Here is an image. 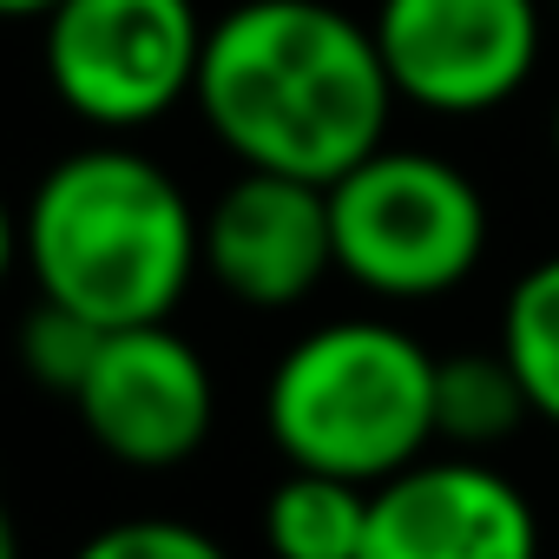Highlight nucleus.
I'll return each mask as SVG.
<instances>
[{
	"instance_id": "nucleus-6",
	"label": "nucleus",
	"mask_w": 559,
	"mask_h": 559,
	"mask_svg": "<svg viewBox=\"0 0 559 559\" xmlns=\"http://www.w3.org/2000/svg\"><path fill=\"white\" fill-rule=\"evenodd\" d=\"M369 34L395 106L480 119L533 80L546 8L539 0H376Z\"/></svg>"
},
{
	"instance_id": "nucleus-11",
	"label": "nucleus",
	"mask_w": 559,
	"mask_h": 559,
	"mask_svg": "<svg viewBox=\"0 0 559 559\" xmlns=\"http://www.w3.org/2000/svg\"><path fill=\"white\" fill-rule=\"evenodd\" d=\"M526 421H533V402L500 349L435 356V441H448L454 454H480L513 441Z\"/></svg>"
},
{
	"instance_id": "nucleus-1",
	"label": "nucleus",
	"mask_w": 559,
	"mask_h": 559,
	"mask_svg": "<svg viewBox=\"0 0 559 559\" xmlns=\"http://www.w3.org/2000/svg\"><path fill=\"white\" fill-rule=\"evenodd\" d=\"M191 106L237 165L336 185L389 145L395 86L369 21L330 0H237L204 27Z\"/></svg>"
},
{
	"instance_id": "nucleus-16",
	"label": "nucleus",
	"mask_w": 559,
	"mask_h": 559,
	"mask_svg": "<svg viewBox=\"0 0 559 559\" xmlns=\"http://www.w3.org/2000/svg\"><path fill=\"white\" fill-rule=\"evenodd\" d=\"M60 0H0V21H47Z\"/></svg>"
},
{
	"instance_id": "nucleus-13",
	"label": "nucleus",
	"mask_w": 559,
	"mask_h": 559,
	"mask_svg": "<svg viewBox=\"0 0 559 559\" xmlns=\"http://www.w3.org/2000/svg\"><path fill=\"white\" fill-rule=\"evenodd\" d=\"M99 343H106V330L99 323H86L80 310H67V304H34L27 317H21V336H14V356H21V369L47 389V395H80V382H86V369H93V356H99Z\"/></svg>"
},
{
	"instance_id": "nucleus-17",
	"label": "nucleus",
	"mask_w": 559,
	"mask_h": 559,
	"mask_svg": "<svg viewBox=\"0 0 559 559\" xmlns=\"http://www.w3.org/2000/svg\"><path fill=\"white\" fill-rule=\"evenodd\" d=\"M0 559H21V533H14V513L0 500Z\"/></svg>"
},
{
	"instance_id": "nucleus-7",
	"label": "nucleus",
	"mask_w": 559,
	"mask_h": 559,
	"mask_svg": "<svg viewBox=\"0 0 559 559\" xmlns=\"http://www.w3.org/2000/svg\"><path fill=\"white\" fill-rule=\"evenodd\" d=\"M73 408L112 461L178 467L211 441L217 382L211 362L171 323H132V330H106Z\"/></svg>"
},
{
	"instance_id": "nucleus-14",
	"label": "nucleus",
	"mask_w": 559,
	"mask_h": 559,
	"mask_svg": "<svg viewBox=\"0 0 559 559\" xmlns=\"http://www.w3.org/2000/svg\"><path fill=\"white\" fill-rule=\"evenodd\" d=\"M73 559H230L204 526L191 520H165V513H139V520H112L99 526Z\"/></svg>"
},
{
	"instance_id": "nucleus-4",
	"label": "nucleus",
	"mask_w": 559,
	"mask_h": 559,
	"mask_svg": "<svg viewBox=\"0 0 559 559\" xmlns=\"http://www.w3.org/2000/svg\"><path fill=\"white\" fill-rule=\"evenodd\" d=\"M330 230L349 284L389 304H428L480 270L487 198L441 152L376 145L330 185Z\"/></svg>"
},
{
	"instance_id": "nucleus-5",
	"label": "nucleus",
	"mask_w": 559,
	"mask_h": 559,
	"mask_svg": "<svg viewBox=\"0 0 559 559\" xmlns=\"http://www.w3.org/2000/svg\"><path fill=\"white\" fill-rule=\"evenodd\" d=\"M40 27L60 106L126 139L191 99L211 21L198 0H60Z\"/></svg>"
},
{
	"instance_id": "nucleus-19",
	"label": "nucleus",
	"mask_w": 559,
	"mask_h": 559,
	"mask_svg": "<svg viewBox=\"0 0 559 559\" xmlns=\"http://www.w3.org/2000/svg\"><path fill=\"white\" fill-rule=\"evenodd\" d=\"M552 8H559V0H552Z\"/></svg>"
},
{
	"instance_id": "nucleus-2",
	"label": "nucleus",
	"mask_w": 559,
	"mask_h": 559,
	"mask_svg": "<svg viewBox=\"0 0 559 559\" xmlns=\"http://www.w3.org/2000/svg\"><path fill=\"white\" fill-rule=\"evenodd\" d=\"M21 257L47 304H67L99 330L171 323L198 276V211L158 158L119 139L86 145L34 185Z\"/></svg>"
},
{
	"instance_id": "nucleus-3",
	"label": "nucleus",
	"mask_w": 559,
	"mask_h": 559,
	"mask_svg": "<svg viewBox=\"0 0 559 559\" xmlns=\"http://www.w3.org/2000/svg\"><path fill=\"white\" fill-rule=\"evenodd\" d=\"M263 428L290 467L376 487L435 441V356L395 323H317L276 356Z\"/></svg>"
},
{
	"instance_id": "nucleus-15",
	"label": "nucleus",
	"mask_w": 559,
	"mask_h": 559,
	"mask_svg": "<svg viewBox=\"0 0 559 559\" xmlns=\"http://www.w3.org/2000/svg\"><path fill=\"white\" fill-rule=\"evenodd\" d=\"M14 263H21V217L8 211V198H0V284L14 276Z\"/></svg>"
},
{
	"instance_id": "nucleus-9",
	"label": "nucleus",
	"mask_w": 559,
	"mask_h": 559,
	"mask_svg": "<svg viewBox=\"0 0 559 559\" xmlns=\"http://www.w3.org/2000/svg\"><path fill=\"white\" fill-rule=\"evenodd\" d=\"M356 559H539V513L480 454H421L369 487Z\"/></svg>"
},
{
	"instance_id": "nucleus-12",
	"label": "nucleus",
	"mask_w": 559,
	"mask_h": 559,
	"mask_svg": "<svg viewBox=\"0 0 559 559\" xmlns=\"http://www.w3.org/2000/svg\"><path fill=\"white\" fill-rule=\"evenodd\" d=\"M500 356L520 376L533 421L559 428V250L520 270V284L507 290L500 310Z\"/></svg>"
},
{
	"instance_id": "nucleus-18",
	"label": "nucleus",
	"mask_w": 559,
	"mask_h": 559,
	"mask_svg": "<svg viewBox=\"0 0 559 559\" xmlns=\"http://www.w3.org/2000/svg\"><path fill=\"white\" fill-rule=\"evenodd\" d=\"M552 158H559V99H552Z\"/></svg>"
},
{
	"instance_id": "nucleus-8",
	"label": "nucleus",
	"mask_w": 559,
	"mask_h": 559,
	"mask_svg": "<svg viewBox=\"0 0 559 559\" xmlns=\"http://www.w3.org/2000/svg\"><path fill=\"white\" fill-rule=\"evenodd\" d=\"M198 270L250 310H297L336 270L330 185L243 165L198 211Z\"/></svg>"
},
{
	"instance_id": "nucleus-10",
	"label": "nucleus",
	"mask_w": 559,
	"mask_h": 559,
	"mask_svg": "<svg viewBox=\"0 0 559 559\" xmlns=\"http://www.w3.org/2000/svg\"><path fill=\"white\" fill-rule=\"evenodd\" d=\"M369 526V487L290 467L263 500V546L270 559H356Z\"/></svg>"
}]
</instances>
